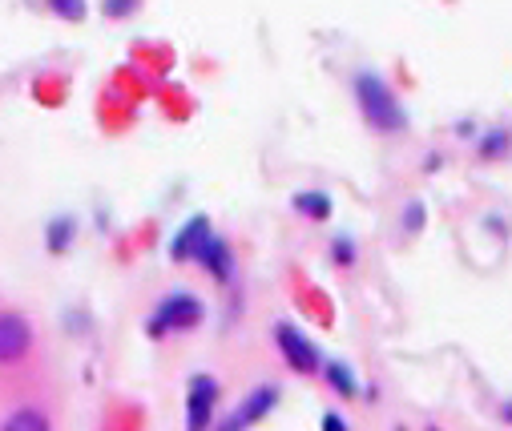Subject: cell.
Segmentation results:
<instances>
[{
  "instance_id": "obj_1",
  "label": "cell",
  "mask_w": 512,
  "mask_h": 431,
  "mask_svg": "<svg viewBox=\"0 0 512 431\" xmlns=\"http://www.w3.org/2000/svg\"><path fill=\"white\" fill-rule=\"evenodd\" d=\"M351 93H355V105L363 113V121L375 129V133H404L408 129V109L400 105L392 81L375 73V69H355L351 73Z\"/></svg>"
},
{
  "instance_id": "obj_2",
  "label": "cell",
  "mask_w": 512,
  "mask_h": 431,
  "mask_svg": "<svg viewBox=\"0 0 512 431\" xmlns=\"http://www.w3.org/2000/svg\"><path fill=\"white\" fill-rule=\"evenodd\" d=\"M202 319H206V303H202L194 291H170V295L158 299V307L150 311L146 335H150V339H170V335H182V331L202 327Z\"/></svg>"
},
{
  "instance_id": "obj_3",
  "label": "cell",
  "mask_w": 512,
  "mask_h": 431,
  "mask_svg": "<svg viewBox=\"0 0 512 431\" xmlns=\"http://www.w3.org/2000/svg\"><path fill=\"white\" fill-rule=\"evenodd\" d=\"M271 335H275V347H279V355H283V363H287L291 371H299V375H319V371L327 367V355L319 351V343L307 339L295 323L279 319Z\"/></svg>"
},
{
  "instance_id": "obj_4",
  "label": "cell",
  "mask_w": 512,
  "mask_h": 431,
  "mask_svg": "<svg viewBox=\"0 0 512 431\" xmlns=\"http://www.w3.org/2000/svg\"><path fill=\"white\" fill-rule=\"evenodd\" d=\"M275 407H279V383H259L254 391L242 395V403L230 415H222L214 423V431H250L254 423H263Z\"/></svg>"
},
{
  "instance_id": "obj_5",
  "label": "cell",
  "mask_w": 512,
  "mask_h": 431,
  "mask_svg": "<svg viewBox=\"0 0 512 431\" xmlns=\"http://www.w3.org/2000/svg\"><path fill=\"white\" fill-rule=\"evenodd\" d=\"M218 395H222V387L210 371L190 375V383H186V431H210L214 427Z\"/></svg>"
},
{
  "instance_id": "obj_6",
  "label": "cell",
  "mask_w": 512,
  "mask_h": 431,
  "mask_svg": "<svg viewBox=\"0 0 512 431\" xmlns=\"http://www.w3.org/2000/svg\"><path fill=\"white\" fill-rule=\"evenodd\" d=\"M214 238H218V234L210 230V218H206V214H194V218L182 222V230L170 238V258H174V262H202Z\"/></svg>"
},
{
  "instance_id": "obj_7",
  "label": "cell",
  "mask_w": 512,
  "mask_h": 431,
  "mask_svg": "<svg viewBox=\"0 0 512 431\" xmlns=\"http://www.w3.org/2000/svg\"><path fill=\"white\" fill-rule=\"evenodd\" d=\"M33 347V327L29 319H21L17 311H5V319H0V359L5 363H17L25 359Z\"/></svg>"
},
{
  "instance_id": "obj_8",
  "label": "cell",
  "mask_w": 512,
  "mask_h": 431,
  "mask_svg": "<svg viewBox=\"0 0 512 431\" xmlns=\"http://www.w3.org/2000/svg\"><path fill=\"white\" fill-rule=\"evenodd\" d=\"M198 266H202L210 278H218V282H234V278H238V262H234V250H230L226 238H214L210 250H206V258H202Z\"/></svg>"
},
{
  "instance_id": "obj_9",
  "label": "cell",
  "mask_w": 512,
  "mask_h": 431,
  "mask_svg": "<svg viewBox=\"0 0 512 431\" xmlns=\"http://www.w3.org/2000/svg\"><path fill=\"white\" fill-rule=\"evenodd\" d=\"M291 206H295L307 222H327V218L335 214V202H331V194H327V190H295Z\"/></svg>"
},
{
  "instance_id": "obj_10",
  "label": "cell",
  "mask_w": 512,
  "mask_h": 431,
  "mask_svg": "<svg viewBox=\"0 0 512 431\" xmlns=\"http://www.w3.org/2000/svg\"><path fill=\"white\" fill-rule=\"evenodd\" d=\"M73 242H77V218L73 214H61V218L45 222V250L49 254H69Z\"/></svg>"
},
{
  "instance_id": "obj_11",
  "label": "cell",
  "mask_w": 512,
  "mask_h": 431,
  "mask_svg": "<svg viewBox=\"0 0 512 431\" xmlns=\"http://www.w3.org/2000/svg\"><path fill=\"white\" fill-rule=\"evenodd\" d=\"M323 379H327V387L335 391V395H343V399H355L363 387H359V375L343 363V359H327V367H323Z\"/></svg>"
},
{
  "instance_id": "obj_12",
  "label": "cell",
  "mask_w": 512,
  "mask_h": 431,
  "mask_svg": "<svg viewBox=\"0 0 512 431\" xmlns=\"http://www.w3.org/2000/svg\"><path fill=\"white\" fill-rule=\"evenodd\" d=\"M512 150V133L504 129V125H488V129H480V137H476V154L484 158V162H496V158H504Z\"/></svg>"
},
{
  "instance_id": "obj_13",
  "label": "cell",
  "mask_w": 512,
  "mask_h": 431,
  "mask_svg": "<svg viewBox=\"0 0 512 431\" xmlns=\"http://www.w3.org/2000/svg\"><path fill=\"white\" fill-rule=\"evenodd\" d=\"M5 431H53V427H49V415L41 407H17L5 419Z\"/></svg>"
},
{
  "instance_id": "obj_14",
  "label": "cell",
  "mask_w": 512,
  "mask_h": 431,
  "mask_svg": "<svg viewBox=\"0 0 512 431\" xmlns=\"http://www.w3.org/2000/svg\"><path fill=\"white\" fill-rule=\"evenodd\" d=\"M355 250H359V246H355V238H351L347 230H339V234L331 238V262H335V266H355V258H359Z\"/></svg>"
},
{
  "instance_id": "obj_15",
  "label": "cell",
  "mask_w": 512,
  "mask_h": 431,
  "mask_svg": "<svg viewBox=\"0 0 512 431\" xmlns=\"http://www.w3.org/2000/svg\"><path fill=\"white\" fill-rule=\"evenodd\" d=\"M420 226H424V202H420V198H412V202L404 206V230H408V234H416Z\"/></svg>"
},
{
  "instance_id": "obj_16",
  "label": "cell",
  "mask_w": 512,
  "mask_h": 431,
  "mask_svg": "<svg viewBox=\"0 0 512 431\" xmlns=\"http://www.w3.org/2000/svg\"><path fill=\"white\" fill-rule=\"evenodd\" d=\"M53 13H57V17H65V21H81L89 9L81 5V0H57V5H53Z\"/></svg>"
},
{
  "instance_id": "obj_17",
  "label": "cell",
  "mask_w": 512,
  "mask_h": 431,
  "mask_svg": "<svg viewBox=\"0 0 512 431\" xmlns=\"http://www.w3.org/2000/svg\"><path fill=\"white\" fill-rule=\"evenodd\" d=\"M319 431H351V423H347L339 411H323V419H319Z\"/></svg>"
},
{
  "instance_id": "obj_18",
  "label": "cell",
  "mask_w": 512,
  "mask_h": 431,
  "mask_svg": "<svg viewBox=\"0 0 512 431\" xmlns=\"http://www.w3.org/2000/svg\"><path fill=\"white\" fill-rule=\"evenodd\" d=\"M101 13H105V17H130V13H134V5H105Z\"/></svg>"
},
{
  "instance_id": "obj_19",
  "label": "cell",
  "mask_w": 512,
  "mask_h": 431,
  "mask_svg": "<svg viewBox=\"0 0 512 431\" xmlns=\"http://www.w3.org/2000/svg\"><path fill=\"white\" fill-rule=\"evenodd\" d=\"M500 415H504V423H512V399L500 403Z\"/></svg>"
}]
</instances>
